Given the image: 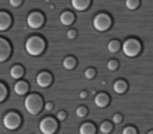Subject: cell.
<instances>
[{
	"instance_id": "6da1fadb",
	"label": "cell",
	"mask_w": 153,
	"mask_h": 134,
	"mask_svg": "<svg viewBox=\"0 0 153 134\" xmlns=\"http://www.w3.org/2000/svg\"><path fill=\"white\" fill-rule=\"evenodd\" d=\"M24 47H26V51L28 55L39 56L46 50V40L42 36H39V35H34V36H30L26 40V46Z\"/></svg>"
},
{
	"instance_id": "7a4b0ae2",
	"label": "cell",
	"mask_w": 153,
	"mask_h": 134,
	"mask_svg": "<svg viewBox=\"0 0 153 134\" xmlns=\"http://www.w3.org/2000/svg\"><path fill=\"white\" fill-rule=\"evenodd\" d=\"M43 106V98L40 97L39 94L34 93V94H30L26 97V101H24V107L28 111L31 115H38V114L42 111Z\"/></svg>"
},
{
	"instance_id": "3957f363",
	"label": "cell",
	"mask_w": 153,
	"mask_h": 134,
	"mask_svg": "<svg viewBox=\"0 0 153 134\" xmlns=\"http://www.w3.org/2000/svg\"><path fill=\"white\" fill-rule=\"evenodd\" d=\"M121 50H122V53H124V55L128 56V58H136L137 55H140L141 50H143V46H141L138 39H136V38H129V39H126L122 43Z\"/></svg>"
},
{
	"instance_id": "277c9868",
	"label": "cell",
	"mask_w": 153,
	"mask_h": 134,
	"mask_svg": "<svg viewBox=\"0 0 153 134\" xmlns=\"http://www.w3.org/2000/svg\"><path fill=\"white\" fill-rule=\"evenodd\" d=\"M113 24V20H111V16L108 15L106 12H100L94 16L93 19V27H94L97 31L100 32H105L108 31L109 28Z\"/></svg>"
},
{
	"instance_id": "5b68a950",
	"label": "cell",
	"mask_w": 153,
	"mask_h": 134,
	"mask_svg": "<svg viewBox=\"0 0 153 134\" xmlns=\"http://www.w3.org/2000/svg\"><path fill=\"white\" fill-rule=\"evenodd\" d=\"M22 124V118L16 111H8L3 118V126L7 130H16L19 129Z\"/></svg>"
},
{
	"instance_id": "8992f818",
	"label": "cell",
	"mask_w": 153,
	"mask_h": 134,
	"mask_svg": "<svg viewBox=\"0 0 153 134\" xmlns=\"http://www.w3.org/2000/svg\"><path fill=\"white\" fill-rule=\"evenodd\" d=\"M45 20L46 18L40 11H32L27 16V26L32 30H39L45 24Z\"/></svg>"
},
{
	"instance_id": "52a82bcc",
	"label": "cell",
	"mask_w": 153,
	"mask_h": 134,
	"mask_svg": "<svg viewBox=\"0 0 153 134\" xmlns=\"http://www.w3.org/2000/svg\"><path fill=\"white\" fill-rule=\"evenodd\" d=\"M39 130L42 134H54L58 130V122L53 117H45L39 122Z\"/></svg>"
},
{
	"instance_id": "ba28073f",
	"label": "cell",
	"mask_w": 153,
	"mask_h": 134,
	"mask_svg": "<svg viewBox=\"0 0 153 134\" xmlns=\"http://www.w3.org/2000/svg\"><path fill=\"white\" fill-rule=\"evenodd\" d=\"M12 54V46L4 38H0V63L5 62Z\"/></svg>"
},
{
	"instance_id": "9c48e42d",
	"label": "cell",
	"mask_w": 153,
	"mask_h": 134,
	"mask_svg": "<svg viewBox=\"0 0 153 134\" xmlns=\"http://www.w3.org/2000/svg\"><path fill=\"white\" fill-rule=\"evenodd\" d=\"M53 83V75L48 71H42L38 74L36 76V84L42 89H47L50 84Z\"/></svg>"
},
{
	"instance_id": "30bf717a",
	"label": "cell",
	"mask_w": 153,
	"mask_h": 134,
	"mask_svg": "<svg viewBox=\"0 0 153 134\" xmlns=\"http://www.w3.org/2000/svg\"><path fill=\"white\" fill-rule=\"evenodd\" d=\"M12 24V16L7 11H0V32L7 31Z\"/></svg>"
},
{
	"instance_id": "8fae6325",
	"label": "cell",
	"mask_w": 153,
	"mask_h": 134,
	"mask_svg": "<svg viewBox=\"0 0 153 134\" xmlns=\"http://www.w3.org/2000/svg\"><path fill=\"white\" fill-rule=\"evenodd\" d=\"M94 103L97 107L103 109L110 103V97H109L106 93H98V94H95V97H94Z\"/></svg>"
},
{
	"instance_id": "7c38bea8",
	"label": "cell",
	"mask_w": 153,
	"mask_h": 134,
	"mask_svg": "<svg viewBox=\"0 0 153 134\" xmlns=\"http://www.w3.org/2000/svg\"><path fill=\"white\" fill-rule=\"evenodd\" d=\"M59 20H61V23L63 24V26L69 27L75 21V16L71 11H63V12L61 13V16H59Z\"/></svg>"
},
{
	"instance_id": "4fadbf2b",
	"label": "cell",
	"mask_w": 153,
	"mask_h": 134,
	"mask_svg": "<svg viewBox=\"0 0 153 134\" xmlns=\"http://www.w3.org/2000/svg\"><path fill=\"white\" fill-rule=\"evenodd\" d=\"M30 90V84L26 81H18L13 86V91L18 95H26Z\"/></svg>"
},
{
	"instance_id": "5bb4252c",
	"label": "cell",
	"mask_w": 153,
	"mask_h": 134,
	"mask_svg": "<svg viewBox=\"0 0 153 134\" xmlns=\"http://www.w3.org/2000/svg\"><path fill=\"white\" fill-rule=\"evenodd\" d=\"M91 4V0H71V5L75 11H86Z\"/></svg>"
},
{
	"instance_id": "9a60e30c",
	"label": "cell",
	"mask_w": 153,
	"mask_h": 134,
	"mask_svg": "<svg viewBox=\"0 0 153 134\" xmlns=\"http://www.w3.org/2000/svg\"><path fill=\"white\" fill-rule=\"evenodd\" d=\"M10 75L12 79H18L19 81V79L23 78V75H24V67L20 66V64H15V66L11 67Z\"/></svg>"
},
{
	"instance_id": "2e32d148",
	"label": "cell",
	"mask_w": 153,
	"mask_h": 134,
	"mask_svg": "<svg viewBox=\"0 0 153 134\" xmlns=\"http://www.w3.org/2000/svg\"><path fill=\"white\" fill-rule=\"evenodd\" d=\"M113 90L117 93V94H124L128 90V83L125 79H117L113 84Z\"/></svg>"
},
{
	"instance_id": "e0dca14e",
	"label": "cell",
	"mask_w": 153,
	"mask_h": 134,
	"mask_svg": "<svg viewBox=\"0 0 153 134\" xmlns=\"http://www.w3.org/2000/svg\"><path fill=\"white\" fill-rule=\"evenodd\" d=\"M79 134H95V126L91 122H85L79 127Z\"/></svg>"
},
{
	"instance_id": "ac0fdd59",
	"label": "cell",
	"mask_w": 153,
	"mask_h": 134,
	"mask_svg": "<svg viewBox=\"0 0 153 134\" xmlns=\"http://www.w3.org/2000/svg\"><path fill=\"white\" fill-rule=\"evenodd\" d=\"M76 59L74 58V56H66V58L63 59V67L66 68V70H74V68L76 67Z\"/></svg>"
},
{
	"instance_id": "d6986e66",
	"label": "cell",
	"mask_w": 153,
	"mask_h": 134,
	"mask_svg": "<svg viewBox=\"0 0 153 134\" xmlns=\"http://www.w3.org/2000/svg\"><path fill=\"white\" fill-rule=\"evenodd\" d=\"M121 47H122V44L120 43V40H117V39H111L110 42L108 43V50L113 54L118 53V51L121 50Z\"/></svg>"
},
{
	"instance_id": "ffe728a7",
	"label": "cell",
	"mask_w": 153,
	"mask_h": 134,
	"mask_svg": "<svg viewBox=\"0 0 153 134\" xmlns=\"http://www.w3.org/2000/svg\"><path fill=\"white\" fill-rule=\"evenodd\" d=\"M100 132L102 134H110L111 132H113V125H111V122L103 121L100 126Z\"/></svg>"
},
{
	"instance_id": "44dd1931",
	"label": "cell",
	"mask_w": 153,
	"mask_h": 134,
	"mask_svg": "<svg viewBox=\"0 0 153 134\" xmlns=\"http://www.w3.org/2000/svg\"><path fill=\"white\" fill-rule=\"evenodd\" d=\"M125 5H126L128 10L134 11L140 7V0H126V1H125Z\"/></svg>"
},
{
	"instance_id": "7402d4cb",
	"label": "cell",
	"mask_w": 153,
	"mask_h": 134,
	"mask_svg": "<svg viewBox=\"0 0 153 134\" xmlns=\"http://www.w3.org/2000/svg\"><path fill=\"white\" fill-rule=\"evenodd\" d=\"M7 95H8L7 86H5L4 83H1V82H0V103L4 102V101L7 99Z\"/></svg>"
},
{
	"instance_id": "603a6c76",
	"label": "cell",
	"mask_w": 153,
	"mask_h": 134,
	"mask_svg": "<svg viewBox=\"0 0 153 134\" xmlns=\"http://www.w3.org/2000/svg\"><path fill=\"white\" fill-rule=\"evenodd\" d=\"M95 76H97V71H95V68L93 67H89L85 70V78L89 79V81H91V79H94Z\"/></svg>"
},
{
	"instance_id": "cb8c5ba5",
	"label": "cell",
	"mask_w": 153,
	"mask_h": 134,
	"mask_svg": "<svg viewBox=\"0 0 153 134\" xmlns=\"http://www.w3.org/2000/svg\"><path fill=\"white\" fill-rule=\"evenodd\" d=\"M75 113L79 118H83V117H86L87 114H89V110H87V107H85V106H79V107H76Z\"/></svg>"
},
{
	"instance_id": "d4e9b609",
	"label": "cell",
	"mask_w": 153,
	"mask_h": 134,
	"mask_svg": "<svg viewBox=\"0 0 153 134\" xmlns=\"http://www.w3.org/2000/svg\"><path fill=\"white\" fill-rule=\"evenodd\" d=\"M118 67H120V62L116 61V59H110V61L108 62V68L110 71H116Z\"/></svg>"
},
{
	"instance_id": "484cf974",
	"label": "cell",
	"mask_w": 153,
	"mask_h": 134,
	"mask_svg": "<svg viewBox=\"0 0 153 134\" xmlns=\"http://www.w3.org/2000/svg\"><path fill=\"white\" fill-rule=\"evenodd\" d=\"M67 39H70V40H74L76 36H78V31L76 30H74V28H71V30H69L67 31Z\"/></svg>"
},
{
	"instance_id": "4316f807",
	"label": "cell",
	"mask_w": 153,
	"mask_h": 134,
	"mask_svg": "<svg viewBox=\"0 0 153 134\" xmlns=\"http://www.w3.org/2000/svg\"><path fill=\"white\" fill-rule=\"evenodd\" d=\"M122 134H137V129L134 126H126L122 130Z\"/></svg>"
},
{
	"instance_id": "83f0119b",
	"label": "cell",
	"mask_w": 153,
	"mask_h": 134,
	"mask_svg": "<svg viewBox=\"0 0 153 134\" xmlns=\"http://www.w3.org/2000/svg\"><path fill=\"white\" fill-rule=\"evenodd\" d=\"M23 4V0H10V5L13 8H19Z\"/></svg>"
},
{
	"instance_id": "f1b7e54d",
	"label": "cell",
	"mask_w": 153,
	"mask_h": 134,
	"mask_svg": "<svg viewBox=\"0 0 153 134\" xmlns=\"http://www.w3.org/2000/svg\"><path fill=\"white\" fill-rule=\"evenodd\" d=\"M66 118H67V113H66V111H59V113L56 114V119H58V121H65Z\"/></svg>"
},
{
	"instance_id": "f546056e",
	"label": "cell",
	"mask_w": 153,
	"mask_h": 134,
	"mask_svg": "<svg viewBox=\"0 0 153 134\" xmlns=\"http://www.w3.org/2000/svg\"><path fill=\"white\" fill-rule=\"evenodd\" d=\"M113 122L114 124H121L122 122V114H120V113L114 114L113 115Z\"/></svg>"
},
{
	"instance_id": "4dcf8cb0",
	"label": "cell",
	"mask_w": 153,
	"mask_h": 134,
	"mask_svg": "<svg viewBox=\"0 0 153 134\" xmlns=\"http://www.w3.org/2000/svg\"><path fill=\"white\" fill-rule=\"evenodd\" d=\"M54 109V103L53 102H46L45 103V110L46 111H51Z\"/></svg>"
},
{
	"instance_id": "1f68e13d",
	"label": "cell",
	"mask_w": 153,
	"mask_h": 134,
	"mask_svg": "<svg viewBox=\"0 0 153 134\" xmlns=\"http://www.w3.org/2000/svg\"><path fill=\"white\" fill-rule=\"evenodd\" d=\"M87 95H89V93H87V91H85V90H83V91H81V93H79V98H81V99H86V98H87Z\"/></svg>"
},
{
	"instance_id": "d6a6232c",
	"label": "cell",
	"mask_w": 153,
	"mask_h": 134,
	"mask_svg": "<svg viewBox=\"0 0 153 134\" xmlns=\"http://www.w3.org/2000/svg\"><path fill=\"white\" fill-rule=\"evenodd\" d=\"M148 134H153V130H151V132H148Z\"/></svg>"
}]
</instances>
